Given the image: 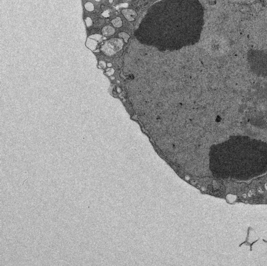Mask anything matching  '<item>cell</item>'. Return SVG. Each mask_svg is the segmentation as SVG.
Listing matches in <instances>:
<instances>
[{
	"mask_svg": "<svg viewBox=\"0 0 267 266\" xmlns=\"http://www.w3.org/2000/svg\"><path fill=\"white\" fill-rule=\"evenodd\" d=\"M198 0H162L149 9L135 32L141 44L175 51L198 42L204 23Z\"/></svg>",
	"mask_w": 267,
	"mask_h": 266,
	"instance_id": "1",
	"label": "cell"
},
{
	"mask_svg": "<svg viewBox=\"0 0 267 266\" xmlns=\"http://www.w3.org/2000/svg\"><path fill=\"white\" fill-rule=\"evenodd\" d=\"M123 14L124 15L126 19L130 20H134L136 16L135 12L131 9H124L122 11Z\"/></svg>",
	"mask_w": 267,
	"mask_h": 266,
	"instance_id": "2",
	"label": "cell"
},
{
	"mask_svg": "<svg viewBox=\"0 0 267 266\" xmlns=\"http://www.w3.org/2000/svg\"><path fill=\"white\" fill-rule=\"evenodd\" d=\"M114 33V29L110 26H106L103 29V35L106 36L111 35H113Z\"/></svg>",
	"mask_w": 267,
	"mask_h": 266,
	"instance_id": "3",
	"label": "cell"
},
{
	"mask_svg": "<svg viewBox=\"0 0 267 266\" xmlns=\"http://www.w3.org/2000/svg\"><path fill=\"white\" fill-rule=\"evenodd\" d=\"M112 23L114 25V26L116 27H121L122 26V21H121V19H120V18H116V19H114L112 21Z\"/></svg>",
	"mask_w": 267,
	"mask_h": 266,
	"instance_id": "4",
	"label": "cell"
}]
</instances>
